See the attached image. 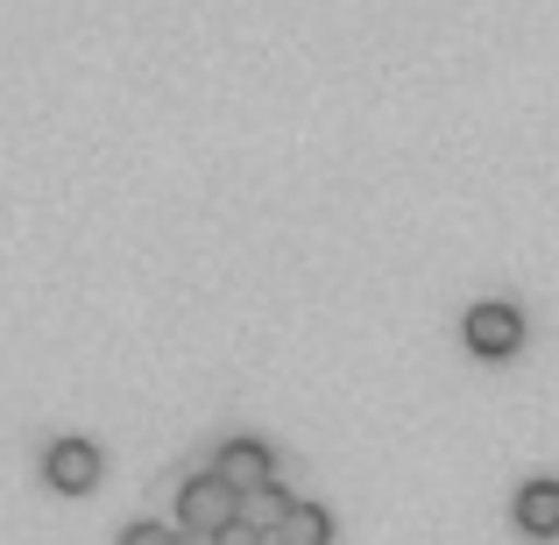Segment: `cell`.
I'll return each instance as SVG.
<instances>
[{
  "label": "cell",
  "instance_id": "obj_7",
  "mask_svg": "<svg viewBox=\"0 0 559 545\" xmlns=\"http://www.w3.org/2000/svg\"><path fill=\"white\" fill-rule=\"evenodd\" d=\"M284 538H290V545H326V538H333V518H326V503H290V518H284Z\"/></svg>",
  "mask_w": 559,
  "mask_h": 545
},
{
  "label": "cell",
  "instance_id": "obj_3",
  "mask_svg": "<svg viewBox=\"0 0 559 545\" xmlns=\"http://www.w3.org/2000/svg\"><path fill=\"white\" fill-rule=\"evenodd\" d=\"M213 475H227L234 489H262V482H276V453L262 447V439H227V447L213 453Z\"/></svg>",
  "mask_w": 559,
  "mask_h": 545
},
{
  "label": "cell",
  "instance_id": "obj_5",
  "mask_svg": "<svg viewBox=\"0 0 559 545\" xmlns=\"http://www.w3.org/2000/svg\"><path fill=\"white\" fill-rule=\"evenodd\" d=\"M518 524L524 532H559V482H524L518 489Z\"/></svg>",
  "mask_w": 559,
  "mask_h": 545
},
{
  "label": "cell",
  "instance_id": "obj_9",
  "mask_svg": "<svg viewBox=\"0 0 559 545\" xmlns=\"http://www.w3.org/2000/svg\"><path fill=\"white\" fill-rule=\"evenodd\" d=\"M270 532H255V524L248 518H234V524H219V545H262Z\"/></svg>",
  "mask_w": 559,
  "mask_h": 545
},
{
  "label": "cell",
  "instance_id": "obj_8",
  "mask_svg": "<svg viewBox=\"0 0 559 545\" xmlns=\"http://www.w3.org/2000/svg\"><path fill=\"white\" fill-rule=\"evenodd\" d=\"M121 545H178V532H170V524H156V518H135L121 532Z\"/></svg>",
  "mask_w": 559,
  "mask_h": 545
},
{
  "label": "cell",
  "instance_id": "obj_11",
  "mask_svg": "<svg viewBox=\"0 0 559 545\" xmlns=\"http://www.w3.org/2000/svg\"><path fill=\"white\" fill-rule=\"evenodd\" d=\"M262 545H290V538H284V532H270V538H262Z\"/></svg>",
  "mask_w": 559,
  "mask_h": 545
},
{
  "label": "cell",
  "instance_id": "obj_6",
  "mask_svg": "<svg viewBox=\"0 0 559 545\" xmlns=\"http://www.w3.org/2000/svg\"><path fill=\"white\" fill-rule=\"evenodd\" d=\"M241 518L255 524V532H284V518H290L284 482H262V489H248V496H241Z\"/></svg>",
  "mask_w": 559,
  "mask_h": 545
},
{
  "label": "cell",
  "instance_id": "obj_4",
  "mask_svg": "<svg viewBox=\"0 0 559 545\" xmlns=\"http://www.w3.org/2000/svg\"><path fill=\"white\" fill-rule=\"evenodd\" d=\"M43 475H50L57 489H85V482L99 475V447H93V439H50V453H43Z\"/></svg>",
  "mask_w": 559,
  "mask_h": 545
},
{
  "label": "cell",
  "instance_id": "obj_10",
  "mask_svg": "<svg viewBox=\"0 0 559 545\" xmlns=\"http://www.w3.org/2000/svg\"><path fill=\"white\" fill-rule=\"evenodd\" d=\"M178 545H219V532H199V524H185V532H178Z\"/></svg>",
  "mask_w": 559,
  "mask_h": 545
},
{
  "label": "cell",
  "instance_id": "obj_1",
  "mask_svg": "<svg viewBox=\"0 0 559 545\" xmlns=\"http://www.w3.org/2000/svg\"><path fill=\"white\" fill-rule=\"evenodd\" d=\"M178 518L199 524V532H219V524L241 518V489H234L227 475H191L178 489Z\"/></svg>",
  "mask_w": 559,
  "mask_h": 545
},
{
  "label": "cell",
  "instance_id": "obj_2",
  "mask_svg": "<svg viewBox=\"0 0 559 545\" xmlns=\"http://www.w3.org/2000/svg\"><path fill=\"white\" fill-rule=\"evenodd\" d=\"M467 347L475 355H510V347L524 341V319H518V305H503V298H481V305H467Z\"/></svg>",
  "mask_w": 559,
  "mask_h": 545
}]
</instances>
